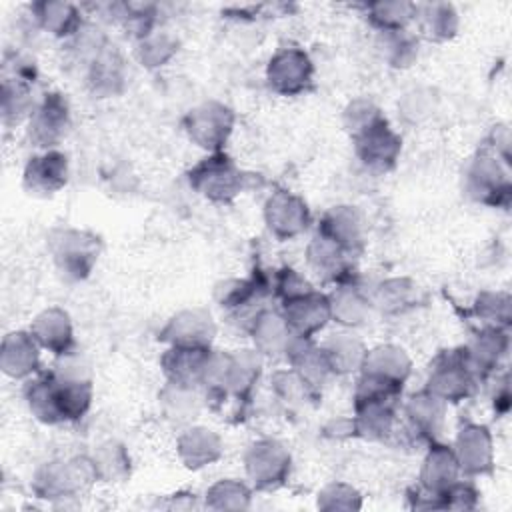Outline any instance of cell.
Wrapping results in <instances>:
<instances>
[{"label":"cell","mask_w":512,"mask_h":512,"mask_svg":"<svg viewBox=\"0 0 512 512\" xmlns=\"http://www.w3.org/2000/svg\"><path fill=\"white\" fill-rule=\"evenodd\" d=\"M26 394L30 410L48 424L76 420L90 404L88 382L62 378L56 374H44L30 382Z\"/></svg>","instance_id":"6da1fadb"},{"label":"cell","mask_w":512,"mask_h":512,"mask_svg":"<svg viewBox=\"0 0 512 512\" xmlns=\"http://www.w3.org/2000/svg\"><path fill=\"white\" fill-rule=\"evenodd\" d=\"M246 462L254 482L266 488L274 482H282L290 464V456L276 442H258L250 448Z\"/></svg>","instance_id":"9c48e42d"},{"label":"cell","mask_w":512,"mask_h":512,"mask_svg":"<svg viewBox=\"0 0 512 512\" xmlns=\"http://www.w3.org/2000/svg\"><path fill=\"white\" fill-rule=\"evenodd\" d=\"M210 360L206 344H176L162 362L166 374L176 384H194L206 374Z\"/></svg>","instance_id":"52a82bcc"},{"label":"cell","mask_w":512,"mask_h":512,"mask_svg":"<svg viewBox=\"0 0 512 512\" xmlns=\"http://www.w3.org/2000/svg\"><path fill=\"white\" fill-rule=\"evenodd\" d=\"M330 314V302L312 290L286 298L284 304L286 330H294L298 338H310L312 332L326 324Z\"/></svg>","instance_id":"277c9868"},{"label":"cell","mask_w":512,"mask_h":512,"mask_svg":"<svg viewBox=\"0 0 512 512\" xmlns=\"http://www.w3.org/2000/svg\"><path fill=\"white\" fill-rule=\"evenodd\" d=\"M472 370L474 368L468 354L452 352L446 360L442 356L434 368V374L430 376V392L440 400H458L466 396L472 386Z\"/></svg>","instance_id":"8992f818"},{"label":"cell","mask_w":512,"mask_h":512,"mask_svg":"<svg viewBox=\"0 0 512 512\" xmlns=\"http://www.w3.org/2000/svg\"><path fill=\"white\" fill-rule=\"evenodd\" d=\"M38 352L32 336L24 332H14L4 338L2 346V368L14 378H22L36 370Z\"/></svg>","instance_id":"4fadbf2b"},{"label":"cell","mask_w":512,"mask_h":512,"mask_svg":"<svg viewBox=\"0 0 512 512\" xmlns=\"http://www.w3.org/2000/svg\"><path fill=\"white\" fill-rule=\"evenodd\" d=\"M414 6L412 4H402V2H386V4H374L370 8L372 12V22L378 24L384 30L396 32L400 30L414 14Z\"/></svg>","instance_id":"ffe728a7"},{"label":"cell","mask_w":512,"mask_h":512,"mask_svg":"<svg viewBox=\"0 0 512 512\" xmlns=\"http://www.w3.org/2000/svg\"><path fill=\"white\" fill-rule=\"evenodd\" d=\"M92 240L94 238L86 240L84 234L80 232H64L62 240H58V250H56V258L60 260V266L70 274H74L76 278L84 276L96 258L92 250Z\"/></svg>","instance_id":"9a60e30c"},{"label":"cell","mask_w":512,"mask_h":512,"mask_svg":"<svg viewBox=\"0 0 512 512\" xmlns=\"http://www.w3.org/2000/svg\"><path fill=\"white\" fill-rule=\"evenodd\" d=\"M308 218L310 216H308L306 204L286 192H280L274 198H270V202L266 206L268 226H270V230H274V234H278L282 238H286V236L290 238V236L302 232L308 224Z\"/></svg>","instance_id":"8fae6325"},{"label":"cell","mask_w":512,"mask_h":512,"mask_svg":"<svg viewBox=\"0 0 512 512\" xmlns=\"http://www.w3.org/2000/svg\"><path fill=\"white\" fill-rule=\"evenodd\" d=\"M190 182L210 200L226 202L240 190V172L224 154H214L190 172Z\"/></svg>","instance_id":"3957f363"},{"label":"cell","mask_w":512,"mask_h":512,"mask_svg":"<svg viewBox=\"0 0 512 512\" xmlns=\"http://www.w3.org/2000/svg\"><path fill=\"white\" fill-rule=\"evenodd\" d=\"M66 184V156L60 152H44L30 158L24 170V186L36 192H56Z\"/></svg>","instance_id":"30bf717a"},{"label":"cell","mask_w":512,"mask_h":512,"mask_svg":"<svg viewBox=\"0 0 512 512\" xmlns=\"http://www.w3.org/2000/svg\"><path fill=\"white\" fill-rule=\"evenodd\" d=\"M312 62L302 50H282L278 52L268 66L270 86L282 94H298L310 84Z\"/></svg>","instance_id":"5b68a950"},{"label":"cell","mask_w":512,"mask_h":512,"mask_svg":"<svg viewBox=\"0 0 512 512\" xmlns=\"http://www.w3.org/2000/svg\"><path fill=\"white\" fill-rule=\"evenodd\" d=\"M458 450H460V466L478 472L482 466L490 462V436L482 426H468L458 436Z\"/></svg>","instance_id":"e0dca14e"},{"label":"cell","mask_w":512,"mask_h":512,"mask_svg":"<svg viewBox=\"0 0 512 512\" xmlns=\"http://www.w3.org/2000/svg\"><path fill=\"white\" fill-rule=\"evenodd\" d=\"M426 10L428 12L424 14L422 28H424L428 38L442 40V38H448V36L454 34L456 14H454L452 6H448V4H432V6H426Z\"/></svg>","instance_id":"d6986e66"},{"label":"cell","mask_w":512,"mask_h":512,"mask_svg":"<svg viewBox=\"0 0 512 512\" xmlns=\"http://www.w3.org/2000/svg\"><path fill=\"white\" fill-rule=\"evenodd\" d=\"M34 10L38 12L42 26L54 34H70L78 26L76 10L68 4H36Z\"/></svg>","instance_id":"ac0fdd59"},{"label":"cell","mask_w":512,"mask_h":512,"mask_svg":"<svg viewBox=\"0 0 512 512\" xmlns=\"http://www.w3.org/2000/svg\"><path fill=\"white\" fill-rule=\"evenodd\" d=\"M66 116V102L58 94H46L30 120V136L36 146H52L64 132Z\"/></svg>","instance_id":"7c38bea8"},{"label":"cell","mask_w":512,"mask_h":512,"mask_svg":"<svg viewBox=\"0 0 512 512\" xmlns=\"http://www.w3.org/2000/svg\"><path fill=\"white\" fill-rule=\"evenodd\" d=\"M360 106L362 108H358L356 102L348 110V116H352L348 126L356 140V152L366 166L386 170L398 156L400 138L388 128L386 118H382L372 104L360 102Z\"/></svg>","instance_id":"7a4b0ae2"},{"label":"cell","mask_w":512,"mask_h":512,"mask_svg":"<svg viewBox=\"0 0 512 512\" xmlns=\"http://www.w3.org/2000/svg\"><path fill=\"white\" fill-rule=\"evenodd\" d=\"M216 128L230 130L232 128V114L228 108L220 104H204L202 108L190 112L188 116V132L200 146L218 148L226 142V134L218 132Z\"/></svg>","instance_id":"ba28073f"},{"label":"cell","mask_w":512,"mask_h":512,"mask_svg":"<svg viewBox=\"0 0 512 512\" xmlns=\"http://www.w3.org/2000/svg\"><path fill=\"white\" fill-rule=\"evenodd\" d=\"M32 336L38 338V342L50 348L54 354H64L72 342L68 316L56 308L42 312L32 326Z\"/></svg>","instance_id":"5bb4252c"},{"label":"cell","mask_w":512,"mask_h":512,"mask_svg":"<svg viewBox=\"0 0 512 512\" xmlns=\"http://www.w3.org/2000/svg\"><path fill=\"white\" fill-rule=\"evenodd\" d=\"M458 460L452 456V452L446 446H434L422 472L424 486L436 494L444 492L448 486L454 484Z\"/></svg>","instance_id":"2e32d148"}]
</instances>
